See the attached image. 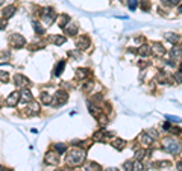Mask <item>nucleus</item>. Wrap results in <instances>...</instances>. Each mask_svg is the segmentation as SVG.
<instances>
[{
	"instance_id": "1",
	"label": "nucleus",
	"mask_w": 182,
	"mask_h": 171,
	"mask_svg": "<svg viewBox=\"0 0 182 171\" xmlns=\"http://www.w3.org/2000/svg\"><path fill=\"white\" fill-rule=\"evenodd\" d=\"M84 160H85V150H82V148L70 150L67 153V158H65V162L70 167H79Z\"/></svg>"
},
{
	"instance_id": "2",
	"label": "nucleus",
	"mask_w": 182,
	"mask_h": 171,
	"mask_svg": "<svg viewBox=\"0 0 182 171\" xmlns=\"http://www.w3.org/2000/svg\"><path fill=\"white\" fill-rule=\"evenodd\" d=\"M162 148L170 155H179L181 153V144L175 138H165L162 141Z\"/></svg>"
},
{
	"instance_id": "3",
	"label": "nucleus",
	"mask_w": 182,
	"mask_h": 171,
	"mask_svg": "<svg viewBox=\"0 0 182 171\" xmlns=\"http://www.w3.org/2000/svg\"><path fill=\"white\" fill-rule=\"evenodd\" d=\"M68 99V94L65 91H62V90H59V91L55 92V95H53V99H52V103L50 104H53V106H62L64 103L67 102Z\"/></svg>"
},
{
	"instance_id": "4",
	"label": "nucleus",
	"mask_w": 182,
	"mask_h": 171,
	"mask_svg": "<svg viewBox=\"0 0 182 171\" xmlns=\"http://www.w3.org/2000/svg\"><path fill=\"white\" fill-rule=\"evenodd\" d=\"M9 44H11L12 49H20V47H23L26 44V39L23 38L22 35L14 34V35H11V38H9Z\"/></svg>"
},
{
	"instance_id": "5",
	"label": "nucleus",
	"mask_w": 182,
	"mask_h": 171,
	"mask_svg": "<svg viewBox=\"0 0 182 171\" xmlns=\"http://www.w3.org/2000/svg\"><path fill=\"white\" fill-rule=\"evenodd\" d=\"M41 15H43V21L46 24H50L52 21H55V18H56V14L53 11V8H46Z\"/></svg>"
},
{
	"instance_id": "6",
	"label": "nucleus",
	"mask_w": 182,
	"mask_h": 171,
	"mask_svg": "<svg viewBox=\"0 0 182 171\" xmlns=\"http://www.w3.org/2000/svg\"><path fill=\"white\" fill-rule=\"evenodd\" d=\"M14 82H15L17 86H29L31 85V80L27 77H24L23 74H18V73L14 76Z\"/></svg>"
},
{
	"instance_id": "7",
	"label": "nucleus",
	"mask_w": 182,
	"mask_h": 171,
	"mask_svg": "<svg viewBox=\"0 0 182 171\" xmlns=\"http://www.w3.org/2000/svg\"><path fill=\"white\" fill-rule=\"evenodd\" d=\"M58 155L59 153H55V151H49V153H46V159L44 162L47 165H56L58 164Z\"/></svg>"
},
{
	"instance_id": "8",
	"label": "nucleus",
	"mask_w": 182,
	"mask_h": 171,
	"mask_svg": "<svg viewBox=\"0 0 182 171\" xmlns=\"http://www.w3.org/2000/svg\"><path fill=\"white\" fill-rule=\"evenodd\" d=\"M76 46H78V49H80V50H87V49L90 47V38H88V36H79V38L76 39Z\"/></svg>"
},
{
	"instance_id": "9",
	"label": "nucleus",
	"mask_w": 182,
	"mask_h": 171,
	"mask_svg": "<svg viewBox=\"0 0 182 171\" xmlns=\"http://www.w3.org/2000/svg\"><path fill=\"white\" fill-rule=\"evenodd\" d=\"M152 53H155L156 56H164L165 55V49H164V46L161 44V43H153L152 44Z\"/></svg>"
},
{
	"instance_id": "10",
	"label": "nucleus",
	"mask_w": 182,
	"mask_h": 171,
	"mask_svg": "<svg viewBox=\"0 0 182 171\" xmlns=\"http://www.w3.org/2000/svg\"><path fill=\"white\" fill-rule=\"evenodd\" d=\"M18 97H20V94H18V92H11V94H9V97L6 99V106L14 108V106L18 103V100H20Z\"/></svg>"
},
{
	"instance_id": "11",
	"label": "nucleus",
	"mask_w": 182,
	"mask_h": 171,
	"mask_svg": "<svg viewBox=\"0 0 182 171\" xmlns=\"http://www.w3.org/2000/svg\"><path fill=\"white\" fill-rule=\"evenodd\" d=\"M20 102L22 103H29L32 102V92L29 91L27 88H24V90H22V92H20Z\"/></svg>"
},
{
	"instance_id": "12",
	"label": "nucleus",
	"mask_w": 182,
	"mask_h": 171,
	"mask_svg": "<svg viewBox=\"0 0 182 171\" xmlns=\"http://www.w3.org/2000/svg\"><path fill=\"white\" fill-rule=\"evenodd\" d=\"M27 111H26V114L27 115H31V117H34V115H36L38 112H40V104L38 103H35V102H32L27 108H26Z\"/></svg>"
},
{
	"instance_id": "13",
	"label": "nucleus",
	"mask_w": 182,
	"mask_h": 171,
	"mask_svg": "<svg viewBox=\"0 0 182 171\" xmlns=\"http://www.w3.org/2000/svg\"><path fill=\"white\" fill-rule=\"evenodd\" d=\"M15 14V6H12V5H9V6H6V8H3V11H2V17L3 18H11L12 15Z\"/></svg>"
},
{
	"instance_id": "14",
	"label": "nucleus",
	"mask_w": 182,
	"mask_h": 171,
	"mask_svg": "<svg viewBox=\"0 0 182 171\" xmlns=\"http://www.w3.org/2000/svg\"><path fill=\"white\" fill-rule=\"evenodd\" d=\"M136 53L140 55V56H144V58H147L152 55V47L150 46H141L138 50H136Z\"/></svg>"
},
{
	"instance_id": "15",
	"label": "nucleus",
	"mask_w": 182,
	"mask_h": 171,
	"mask_svg": "<svg viewBox=\"0 0 182 171\" xmlns=\"http://www.w3.org/2000/svg\"><path fill=\"white\" fill-rule=\"evenodd\" d=\"M64 29H65V32H67V35H71V36H74V35L78 34V26L74 23H68L64 26Z\"/></svg>"
},
{
	"instance_id": "16",
	"label": "nucleus",
	"mask_w": 182,
	"mask_h": 171,
	"mask_svg": "<svg viewBox=\"0 0 182 171\" xmlns=\"http://www.w3.org/2000/svg\"><path fill=\"white\" fill-rule=\"evenodd\" d=\"M140 141H141V144H143V146H150V144L153 142V138L150 136L149 133H141Z\"/></svg>"
},
{
	"instance_id": "17",
	"label": "nucleus",
	"mask_w": 182,
	"mask_h": 171,
	"mask_svg": "<svg viewBox=\"0 0 182 171\" xmlns=\"http://www.w3.org/2000/svg\"><path fill=\"white\" fill-rule=\"evenodd\" d=\"M165 39L169 43H171V44H176V43H179V35L173 34V32H169V34H165Z\"/></svg>"
},
{
	"instance_id": "18",
	"label": "nucleus",
	"mask_w": 182,
	"mask_h": 171,
	"mask_svg": "<svg viewBox=\"0 0 182 171\" xmlns=\"http://www.w3.org/2000/svg\"><path fill=\"white\" fill-rule=\"evenodd\" d=\"M50 39H52V43H53V44H56V46H62V44L65 43V39H67V38H65V36H61V35H53Z\"/></svg>"
},
{
	"instance_id": "19",
	"label": "nucleus",
	"mask_w": 182,
	"mask_h": 171,
	"mask_svg": "<svg viewBox=\"0 0 182 171\" xmlns=\"http://www.w3.org/2000/svg\"><path fill=\"white\" fill-rule=\"evenodd\" d=\"M126 146V142L123 141V139H120V138H117V139H114L113 141V147L117 148V150H123Z\"/></svg>"
},
{
	"instance_id": "20",
	"label": "nucleus",
	"mask_w": 182,
	"mask_h": 171,
	"mask_svg": "<svg viewBox=\"0 0 182 171\" xmlns=\"http://www.w3.org/2000/svg\"><path fill=\"white\" fill-rule=\"evenodd\" d=\"M64 67H65V61H59V62H58V65L53 68V74H55V76H59V74L62 73Z\"/></svg>"
},
{
	"instance_id": "21",
	"label": "nucleus",
	"mask_w": 182,
	"mask_h": 171,
	"mask_svg": "<svg viewBox=\"0 0 182 171\" xmlns=\"http://www.w3.org/2000/svg\"><path fill=\"white\" fill-rule=\"evenodd\" d=\"M40 100H41L43 104H50V103H52V95H50V94H47V92H41Z\"/></svg>"
},
{
	"instance_id": "22",
	"label": "nucleus",
	"mask_w": 182,
	"mask_h": 171,
	"mask_svg": "<svg viewBox=\"0 0 182 171\" xmlns=\"http://www.w3.org/2000/svg\"><path fill=\"white\" fill-rule=\"evenodd\" d=\"M170 55H171V61H173L175 58L179 59V58H182V49L181 47H175V49H171Z\"/></svg>"
},
{
	"instance_id": "23",
	"label": "nucleus",
	"mask_w": 182,
	"mask_h": 171,
	"mask_svg": "<svg viewBox=\"0 0 182 171\" xmlns=\"http://www.w3.org/2000/svg\"><path fill=\"white\" fill-rule=\"evenodd\" d=\"M85 171H102V168H100V165H99V164H96V162H90V164H87Z\"/></svg>"
},
{
	"instance_id": "24",
	"label": "nucleus",
	"mask_w": 182,
	"mask_h": 171,
	"mask_svg": "<svg viewBox=\"0 0 182 171\" xmlns=\"http://www.w3.org/2000/svg\"><path fill=\"white\" fill-rule=\"evenodd\" d=\"M88 74H90V71H88L87 68H80V70H78V71H76V77H78L79 80L88 77Z\"/></svg>"
},
{
	"instance_id": "25",
	"label": "nucleus",
	"mask_w": 182,
	"mask_h": 171,
	"mask_svg": "<svg viewBox=\"0 0 182 171\" xmlns=\"http://www.w3.org/2000/svg\"><path fill=\"white\" fill-rule=\"evenodd\" d=\"M90 114H93L96 118H99V117H100V114H102V109H99L97 106L91 104V106H90Z\"/></svg>"
},
{
	"instance_id": "26",
	"label": "nucleus",
	"mask_w": 182,
	"mask_h": 171,
	"mask_svg": "<svg viewBox=\"0 0 182 171\" xmlns=\"http://www.w3.org/2000/svg\"><path fill=\"white\" fill-rule=\"evenodd\" d=\"M131 170L132 171H143V164L140 160H134L132 165H131Z\"/></svg>"
},
{
	"instance_id": "27",
	"label": "nucleus",
	"mask_w": 182,
	"mask_h": 171,
	"mask_svg": "<svg viewBox=\"0 0 182 171\" xmlns=\"http://www.w3.org/2000/svg\"><path fill=\"white\" fill-rule=\"evenodd\" d=\"M144 156H146V150H144V148H140V150H136V151H135V158H136V160L144 159Z\"/></svg>"
},
{
	"instance_id": "28",
	"label": "nucleus",
	"mask_w": 182,
	"mask_h": 171,
	"mask_svg": "<svg viewBox=\"0 0 182 171\" xmlns=\"http://www.w3.org/2000/svg\"><path fill=\"white\" fill-rule=\"evenodd\" d=\"M34 29H35V32H36L38 35H43V34H44V27H43V26H41L40 23H34Z\"/></svg>"
},
{
	"instance_id": "29",
	"label": "nucleus",
	"mask_w": 182,
	"mask_h": 171,
	"mask_svg": "<svg viewBox=\"0 0 182 171\" xmlns=\"http://www.w3.org/2000/svg\"><path fill=\"white\" fill-rule=\"evenodd\" d=\"M127 6L131 11H135L136 6H138V0H127Z\"/></svg>"
},
{
	"instance_id": "30",
	"label": "nucleus",
	"mask_w": 182,
	"mask_h": 171,
	"mask_svg": "<svg viewBox=\"0 0 182 171\" xmlns=\"http://www.w3.org/2000/svg\"><path fill=\"white\" fill-rule=\"evenodd\" d=\"M8 80H9V74H8L6 71H0V82L6 83Z\"/></svg>"
},
{
	"instance_id": "31",
	"label": "nucleus",
	"mask_w": 182,
	"mask_h": 171,
	"mask_svg": "<svg viewBox=\"0 0 182 171\" xmlns=\"http://www.w3.org/2000/svg\"><path fill=\"white\" fill-rule=\"evenodd\" d=\"M67 21H68V17L65 15V14L59 17V26H61V27H64V26L67 24Z\"/></svg>"
},
{
	"instance_id": "32",
	"label": "nucleus",
	"mask_w": 182,
	"mask_h": 171,
	"mask_svg": "<svg viewBox=\"0 0 182 171\" xmlns=\"http://www.w3.org/2000/svg\"><path fill=\"white\" fill-rule=\"evenodd\" d=\"M165 118H167L170 123H179V121H181L179 117H173V115H165Z\"/></svg>"
},
{
	"instance_id": "33",
	"label": "nucleus",
	"mask_w": 182,
	"mask_h": 171,
	"mask_svg": "<svg viewBox=\"0 0 182 171\" xmlns=\"http://www.w3.org/2000/svg\"><path fill=\"white\" fill-rule=\"evenodd\" d=\"M55 148H56V153H64V151L67 150V147H65L64 144H56Z\"/></svg>"
},
{
	"instance_id": "34",
	"label": "nucleus",
	"mask_w": 182,
	"mask_h": 171,
	"mask_svg": "<svg viewBox=\"0 0 182 171\" xmlns=\"http://www.w3.org/2000/svg\"><path fill=\"white\" fill-rule=\"evenodd\" d=\"M167 6H175L176 3H179V0H162Z\"/></svg>"
},
{
	"instance_id": "35",
	"label": "nucleus",
	"mask_w": 182,
	"mask_h": 171,
	"mask_svg": "<svg viewBox=\"0 0 182 171\" xmlns=\"http://www.w3.org/2000/svg\"><path fill=\"white\" fill-rule=\"evenodd\" d=\"M94 141H103V132H97L94 135Z\"/></svg>"
},
{
	"instance_id": "36",
	"label": "nucleus",
	"mask_w": 182,
	"mask_h": 171,
	"mask_svg": "<svg viewBox=\"0 0 182 171\" xmlns=\"http://www.w3.org/2000/svg\"><path fill=\"white\" fill-rule=\"evenodd\" d=\"M175 79H176L178 83H182V71H178V73L175 74Z\"/></svg>"
},
{
	"instance_id": "37",
	"label": "nucleus",
	"mask_w": 182,
	"mask_h": 171,
	"mask_svg": "<svg viewBox=\"0 0 182 171\" xmlns=\"http://www.w3.org/2000/svg\"><path fill=\"white\" fill-rule=\"evenodd\" d=\"M93 86H94V85H93V82H87V83H85V86H84V91H90V90H93Z\"/></svg>"
},
{
	"instance_id": "38",
	"label": "nucleus",
	"mask_w": 182,
	"mask_h": 171,
	"mask_svg": "<svg viewBox=\"0 0 182 171\" xmlns=\"http://www.w3.org/2000/svg\"><path fill=\"white\" fill-rule=\"evenodd\" d=\"M147 133H149V135H150L152 138H153V139L158 136V133H156V130H155V129H150V130H147Z\"/></svg>"
},
{
	"instance_id": "39",
	"label": "nucleus",
	"mask_w": 182,
	"mask_h": 171,
	"mask_svg": "<svg viewBox=\"0 0 182 171\" xmlns=\"http://www.w3.org/2000/svg\"><path fill=\"white\" fill-rule=\"evenodd\" d=\"M149 64H150V62H141V64H138V65H140V68H146Z\"/></svg>"
},
{
	"instance_id": "40",
	"label": "nucleus",
	"mask_w": 182,
	"mask_h": 171,
	"mask_svg": "<svg viewBox=\"0 0 182 171\" xmlns=\"http://www.w3.org/2000/svg\"><path fill=\"white\" fill-rule=\"evenodd\" d=\"M5 27H6V23H5V21H2V20H0V30H3V29H5Z\"/></svg>"
},
{
	"instance_id": "41",
	"label": "nucleus",
	"mask_w": 182,
	"mask_h": 171,
	"mask_svg": "<svg viewBox=\"0 0 182 171\" xmlns=\"http://www.w3.org/2000/svg\"><path fill=\"white\" fill-rule=\"evenodd\" d=\"M176 168L179 171H182V162H178V164H176Z\"/></svg>"
},
{
	"instance_id": "42",
	"label": "nucleus",
	"mask_w": 182,
	"mask_h": 171,
	"mask_svg": "<svg viewBox=\"0 0 182 171\" xmlns=\"http://www.w3.org/2000/svg\"><path fill=\"white\" fill-rule=\"evenodd\" d=\"M55 171H68L67 168H58V170H55Z\"/></svg>"
},
{
	"instance_id": "43",
	"label": "nucleus",
	"mask_w": 182,
	"mask_h": 171,
	"mask_svg": "<svg viewBox=\"0 0 182 171\" xmlns=\"http://www.w3.org/2000/svg\"><path fill=\"white\" fill-rule=\"evenodd\" d=\"M105 171H117V168H108V170H105Z\"/></svg>"
},
{
	"instance_id": "44",
	"label": "nucleus",
	"mask_w": 182,
	"mask_h": 171,
	"mask_svg": "<svg viewBox=\"0 0 182 171\" xmlns=\"http://www.w3.org/2000/svg\"><path fill=\"white\" fill-rule=\"evenodd\" d=\"M178 12H181V14H182V5L179 6V8H178Z\"/></svg>"
},
{
	"instance_id": "45",
	"label": "nucleus",
	"mask_w": 182,
	"mask_h": 171,
	"mask_svg": "<svg viewBox=\"0 0 182 171\" xmlns=\"http://www.w3.org/2000/svg\"><path fill=\"white\" fill-rule=\"evenodd\" d=\"M0 171H6V170H5V168H3V167H0ZM8 171H9V170H8Z\"/></svg>"
},
{
	"instance_id": "46",
	"label": "nucleus",
	"mask_w": 182,
	"mask_h": 171,
	"mask_svg": "<svg viewBox=\"0 0 182 171\" xmlns=\"http://www.w3.org/2000/svg\"><path fill=\"white\" fill-rule=\"evenodd\" d=\"M179 71H182V64H181V67H179Z\"/></svg>"
},
{
	"instance_id": "47",
	"label": "nucleus",
	"mask_w": 182,
	"mask_h": 171,
	"mask_svg": "<svg viewBox=\"0 0 182 171\" xmlns=\"http://www.w3.org/2000/svg\"><path fill=\"white\" fill-rule=\"evenodd\" d=\"M0 5H2V0H0Z\"/></svg>"
},
{
	"instance_id": "48",
	"label": "nucleus",
	"mask_w": 182,
	"mask_h": 171,
	"mask_svg": "<svg viewBox=\"0 0 182 171\" xmlns=\"http://www.w3.org/2000/svg\"><path fill=\"white\" fill-rule=\"evenodd\" d=\"M74 171H79V170H74Z\"/></svg>"
}]
</instances>
